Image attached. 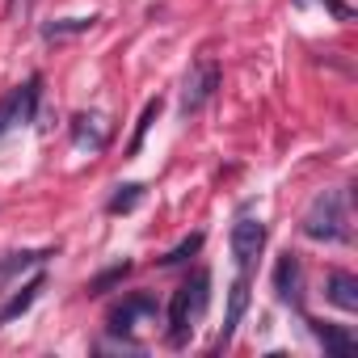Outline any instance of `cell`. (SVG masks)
<instances>
[{"instance_id":"obj_1","label":"cell","mask_w":358,"mask_h":358,"mask_svg":"<svg viewBox=\"0 0 358 358\" xmlns=\"http://www.w3.org/2000/svg\"><path fill=\"white\" fill-rule=\"evenodd\" d=\"M207 299H211V274L194 270L190 282H182L173 291V303H169V345H186V337L194 333V320L207 312Z\"/></svg>"},{"instance_id":"obj_2","label":"cell","mask_w":358,"mask_h":358,"mask_svg":"<svg viewBox=\"0 0 358 358\" xmlns=\"http://www.w3.org/2000/svg\"><path fill=\"white\" fill-rule=\"evenodd\" d=\"M303 236L312 241H350V199L345 190H324L303 215Z\"/></svg>"},{"instance_id":"obj_3","label":"cell","mask_w":358,"mask_h":358,"mask_svg":"<svg viewBox=\"0 0 358 358\" xmlns=\"http://www.w3.org/2000/svg\"><path fill=\"white\" fill-rule=\"evenodd\" d=\"M220 80H224V72H220V64L211 59V55H203L190 72H186V85H182V110L186 114H199L211 97H215V89H220Z\"/></svg>"},{"instance_id":"obj_4","label":"cell","mask_w":358,"mask_h":358,"mask_svg":"<svg viewBox=\"0 0 358 358\" xmlns=\"http://www.w3.org/2000/svg\"><path fill=\"white\" fill-rule=\"evenodd\" d=\"M38 97H43V80H26L22 89H13L5 101H0V135L13 131V127H26L34 122V110H38Z\"/></svg>"},{"instance_id":"obj_5","label":"cell","mask_w":358,"mask_h":358,"mask_svg":"<svg viewBox=\"0 0 358 358\" xmlns=\"http://www.w3.org/2000/svg\"><path fill=\"white\" fill-rule=\"evenodd\" d=\"M262 245H266V224H262V220H253V215L236 220V228H232V257H236V266H241V270H249V266H253V257L262 253Z\"/></svg>"},{"instance_id":"obj_6","label":"cell","mask_w":358,"mask_h":358,"mask_svg":"<svg viewBox=\"0 0 358 358\" xmlns=\"http://www.w3.org/2000/svg\"><path fill=\"white\" fill-rule=\"evenodd\" d=\"M274 291H278V299L282 303H291V308H299V299H303V266H299V257H278V266H274Z\"/></svg>"},{"instance_id":"obj_7","label":"cell","mask_w":358,"mask_h":358,"mask_svg":"<svg viewBox=\"0 0 358 358\" xmlns=\"http://www.w3.org/2000/svg\"><path fill=\"white\" fill-rule=\"evenodd\" d=\"M312 333H316V341L324 345V354H333V358H350V354L358 350L354 333H350V329H341V324H329V320H312Z\"/></svg>"},{"instance_id":"obj_8","label":"cell","mask_w":358,"mask_h":358,"mask_svg":"<svg viewBox=\"0 0 358 358\" xmlns=\"http://www.w3.org/2000/svg\"><path fill=\"white\" fill-rule=\"evenodd\" d=\"M245 308H249V270H241V274H236V282H232V295H228V316H224V337H220V345H228V341L236 337V324H241Z\"/></svg>"},{"instance_id":"obj_9","label":"cell","mask_w":358,"mask_h":358,"mask_svg":"<svg viewBox=\"0 0 358 358\" xmlns=\"http://www.w3.org/2000/svg\"><path fill=\"white\" fill-rule=\"evenodd\" d=\"M135 316H156V299L152 295H131L122 308L110 312V333H131L135 329Z\"/></svg>"},{"instance_id":"obj_10","label":"cell","mask_w":358,"mask_h":358,"mask_svg":"<svg viewBox=\"0 0 358 358\" xmlns=\"http://www.w3.org/2000/svg\"><path fill=\"white\" fill-rule=\"evenodd\" d=\"M72 139H76V148L101 152L106 139H110V131H106V122H101L97 114H76V118H72Z\"/></svg>"},{"instance_id":"obj_11","label":"cell","mask_w":358,"mask_h":358,"mask_svg":"<svg viewBox=\"0 0 358 358\" xmlns=\"http://www.w3.org/2000/svg\"><path fill=\"white\" fill-rule=\"evenodd\" d=\"M324 295H329V303H337L341 312H358V278H354V274L333 270L329 282H324Z\"/></svg>"},{"instance_id":"obj_12","label":"cell","mask_w":358,"mask_h":358,"mask_svg":"<svg viewBox=\"0 0 358 358\" xmlns=\"http://www.w3.org/2000/svg\"><path fill=\"white\" fill-rule=\"evenodd\" d=\"M93 26H97V17H59V22H47V26H43V38H47V43H64V38L89 34Z\"/></svg>"},{"instance_id":"obj_13","label":"cell","mask_w":358,"mask_h":358,"mask_svg":"<svg viewBox=\"0 0 358 358\" xmlns=\"http://www.w3.org/2000/svg\"><path fill=\"white\" fill-rule=\"evenodd\" d=\"M47 257H55V249H22V253H9L5 262H0V278H13V274H22L30 266L47 262Z\"/></svg>"},{"instance_id":"obj_14","label":"cell","mask_w":358,"mask_h":358,"mask_svg":"<svg viewBox=\"0 0 358 358\" xmlns=\"http://www.w3.org/2000/svg\"><path fill=\"white\" fill-rule=\"evenodd\" d=\"M38 291H43V278L26 282V287H22V291H17V295H13V299L5 303V312H0V320H13V316H22V312H26V308H30V303L38 299Z\"/></svg>"},{"instance_id":"obj_15","label":"cell","mask_w":358,"mask_h":358,"mask_svg":"<svg viewBox=\"0 0 358 358\" xmlns=\"http://www.w3.org/2000/svg\"><path fill=\"white\" fill-rule=\"evenodd\" d=\"M160 110H164V101H160V97H152V101L143 106V114H139V127H135V135H131V143H127V152H131V156L143 148V135H148V127L160 118Z\"/></svg>"},{"instance_id":"obj_16","label":"cell","mask_w":358,"mask_h":358,"mask_svg":"<svg viewBox=\"0 0 358 358\" xmlns=\"http://www.w3.org/2000/svg\"><path fill=\"white\" fill-rule=\"evenodd\" d=\"M199 249H203V232H194V236H186L177 249H169V253L160 257V266H182V262H190Z\"/></svg>"},{"instance_id":"obj_17","label":"cell","mask_w":358,"mask_h":358,"mask_svg":"<svg viewBox=\"0 0 358 358\" xmlns=\"http://www.w3.org/2000/svg\"><path fill=\"white\" fill-rule=\"evenodd\" d=\"M139 199H143V186H118V194L110 199V211L114 215H127V211L139 207Z\"/></svg>"},{"instance_id":"obj_18","label":"cell","mask_w":358,"mask_h":358,"mask_svg":"<svg viewBox=\"0 0 358 358\" xmlns=\"http://www.w3.org/2000/svg\"><path fill=\"white\" fill-rule=\"evenodd\" d=\"M127 274H131V262H118L114 270H106V274H97V278L89 282V295H101V291H110V287H114V282H122Z\"/></svg>"},{"instance_id":"obj_19","label":"cell","mask_w":358,"mask_h":358,"mask_svg":"<svg viewBox=\"0 0 358 358\" xmlns=\"http://www.w3.org/2000/svg\"><path fill=\"white\" fill-rule=\"evenodd\" d=\"M34 5H38V0H9V5H5V17H9V22H22Z\"/></svg>"},{"instance_id":"obj_20","label":"cell","mask_w":358,"mask_h":358,"mask_svg":"<svg viewBox=\"0 0 358 358\" xmlns=\"http://www.w3.org/2000/svg\"><path fill=\"white\" fill-rule=\"evenodd\" d=\"M324 5H329V9H333V13H337V17H341V22H350V9H345V5H341V0H324Z\"/></svg>"}]
</instances>
